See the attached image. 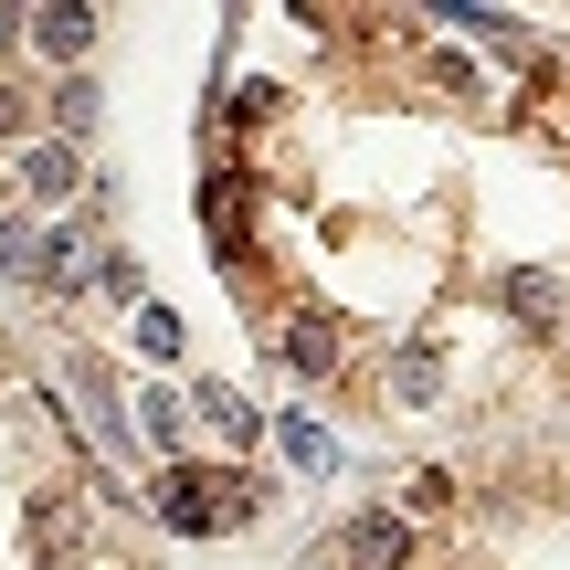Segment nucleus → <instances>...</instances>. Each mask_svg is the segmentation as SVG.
<instances>
[{"instance_id": "f257e3e1", "label": "nucleus", "mask_w": 570, "mask_h": 570, "mask_svg": "<svg viewBox=\"0 0 570 570\" xmlns=\"http://www.w3.org/2000/svg\"><path fill=\"white\" fill-rule=\"evenodd\" d=\"M159 518H169V529H190V539H223V529H244V518H254V475H223V465H180V475H169V487H159Z\"/></svg>"}, {"instance_id": "f03ea898", "label": "nucleus", "mask_w": 570, "mask_h": 570, "mask_svg": "<svg viewBox=\"0 0 570 570\" xmlns=\"http://www.w3.org/2000/svg\"><path fill=\"white\" fill-rule=\"evenodd\" d=\"M21 190H32V202H63V190H75V138L21 148Z\"/></svg>"}, {"instance_id": "7ed1b4c3", "label": "nucleus", "mask_w": 570, "mask_h": 570, "mask_svg": "<svg viewBox=\"0 0 570 570\" xmlns=\"http://www.w3.org/2000/svg\"><path fill=\"white\" fill-rule=\"evenodd\" d=\"M338 550L360 560V570H402V560H412V539L391 529V518H348V539H338Z\"/></svg>"}, {"instance_id": "20e7f679", "label": "nucleus", "mask_w": 570, "mask_h": 570, "mask_svg": "<svg viewBox=\"0 0 570 570\" xmlns=\"http://www.w3.org/2000/svg\"><path fill=\"white\" fill-rule=\"evenodd\" d=\"M190 412H202V423L223 433V444H254V402H244V391H223V381H202V391H190Z\"/></svg>"}, {"instance_id": "39448f33", "label": "nucleus", "mask_w": 570, "mask_h": 570, "mask_svg": "<svg viewBox=\"0 0 570 570\" xmlns=\"http://www.w3.org/2000/svg\"><path fill=\"white\" fill-rule=\"evenodd\" d=\"M275 360H296V370H338V327H327V317H296Z\"/></svg>"}, {"instance_id": "423d86ee", "label": "nucleus", "mask_w": 570, "mask_h": 570, "mask_svg": "<svg viewBox=\"0 0 570 570\" xmlns=\"http://www.w3.org/2000/svg\"><path fill=\"white\" fill-rule=\"evenodd\" d=\"M32 42H42V53H63V63H75L85 42H96V21H85V11H42V21H32Z\"/></svg>"}, {"instance_id": "0eeeda50", "label": "nucleus", "mask_w": 570, "mask_h": 570, "mask_svg": "<svg viewBox=\"0 0 570 570\" xmlns=\"http://www.w3.org/2000/svg\"><path fill=\"white\" fill-rule=\"evenodd\" d=\"M85 539V497H42V550H75Z\"/></svg>"}, {"instance_id": "6e6552de", "label": "nucleus", "mask_w": 570, "mask_h": 570, "mask_svg": "<svg viewBox=\"0 0 570 570\" xmlns=\"http://www.w3.org/2000/svg\"><path fill=\"white\" fill-rule=\"evenodd\" d=\"M138 348H148V360H180V317H169V306H148V317H138Z\"/></svg>"}, {"instance_id": "1a4fd4ad", "label": "nucleus", "mask_w": 570, "mask_h": 570, "mask_svg": "<svg viewBox=\"0 0 570 570\" xmlns=\"http://www.w3.org/2000/svg\"><path fill=\"white\" fill-rule=\"evenodd\" d=\"M508 306H518V317H550L560 285H550V275H518V285H508Z\"/></svg>"}, {"instance_id": "9d476101", "label": "nucleus", "mask_w": 570, "mask_h": 570, "mask_svg": "<svg viewBox=\"0 0 570 570\" xmlns=\"http://www.w3.org/2000/svg\"><path fill=\"white\" fill-rule=\"evenodd\" d=\"M275 433H285V454H296V465H327V433H317V423H275Z\"/></svg>"}, {"instance_id": "9b49d317", "label": "nucleus", "mask_w": 570, "mask_h": 570, "mask_svg": "<svg viewBox=\"0 0 570 570\" xmlns=\"http://www.w3.org/2000/svg\"><path fill=\"white\" fill-rule=\"evenodd\" d=\"M11 127H21V96H11V85H0V138H11Z\"/></svg>"}]
</instances>
